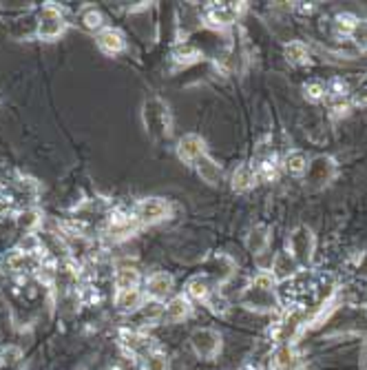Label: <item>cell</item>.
I'll return each instance as SVG.
<instances>
[{"label":"cell","instance_id":"1","mask_svg":"<svg viewBox=\"0 0 367 370\" xmlns=\"http://www.w3.org/2000/svg\"><path fill=\"white\" fill-rule=\"evenodd\" d=\"M274 277L268 271H261L241 293V304L255 311H274L279 306L277 290H274Z\"/></svg>","mask_w":367,"mask_h":370},{"label":"cell","instance_id":"2","mask_svg":"<svg viewBox=\"0 0 367 370\" xmlns=\"http://www.w3.org/2000/svg\"><path fill=\"white\" fill-rule=\"evenodd\" d=\"M142 122L144 129L153 140H168L170 131H173V118H170L168 105L157 96H151L144 100L142 105Z\"/></svg>","mask_w":367,"mask_h":370},{"label":"cell","instance_id":"3","mask_svg":"<svg viewBox=\"0 0 367 370\" xmlns=\"http://www.w3.org/2000/svg\"><path fill=\"white\" fill-rule=\"evenodd\" d=\"M67 29H69V20L58 5L47 3L40 7V11H38V16H36V38L38 40L56 43L67 34Z\"/></svg>","mask_w":367,"mask_h":370},{"label":"cell","instance_id":"4","mask_svg":"<svg viewBox=\"0 0 367 370\" xmlns=\"http://www.w3.org/2000/svg\"><path fill=\"white\" fill-rule=\"evenodd\" d=\"M38 193H40V186H38L33 177L16 175L7 182H0V200L9 204H18L20 211L33 209Z\"/></svg>","mask_w":367,"mask_h":370},{"label":"cell","instance_id":"5","mask_svg":"<svg viewBox=\"0 0 367 370\" xmlns=\"http://www.w3.org/2000/svg\"><path fill=\"white\" fill-rule=\"evenodd\" d=\"M170 215V202L164 198H144L130 209V218L137 226H153L164 222Z\"/></svg>","mask_w":367,"mask_h":370},{"label":"cell","instance_id":"6","mask_svg":"<svg viewBox=\"0 0 367 370\" xmlns=\"http://www.w3.org/2000/svg\"><path fill=\"white\" fill-rule=\"evenodd\" d=\"M246 3H208L204 9V20L213 29L232 27L244 14Z\"/></svg>","mask_w":367,"mask_h":370},{"label":"cell","instance_id":"7","mask_svg":"<svg viewBox=\"0 0 367 370\" xmlns=\"http://www.w3.org/2000/svg\"><path fill=\"white\" fill-rule=\"evenodd\" d=\"M314 235L308 226H297L287 237V253L292 255L299 266H308L314 255Z\"/></svg>","mask_w":367,"mask_h":370},{"label":"cell","instance_id":"8","mask_svg":"<svg viewBox=\"0 0 367 370\" xmlns=\"http://www.w3.org/2000/svg\"><path fill=\"white\" fill-rule=\"evenodd\" d=\"M190 346L200 360L211 362L221 350V335L213 328H200L190 335Z\"/></svg>","mask_w":367,"mask_h":370},{"label":"cell","instance_id":"9","mask_svg":"<svg viewBox=\"0 0 367 370\" xmlns=\"http://www.w3.org/2000/svg\"><path fill=\"white\" fill-rule=\"evenodd\" d=\"M336 177V162L327 156H317L312 158L308 164V171H306V180L310 186L314 188H321L325 184H330Z\"/></svg>","mask_w":367,"mask_h":370},{"label":"cell","instance_id":"10","mask_svg":"<svg viewBox=\"0 0 367 370\" xmlns=\"http://www.w3.org/2000/svg\"><path fill=\"white\" fill-rule=\"evenodd\" d=\"M204 269L206 271L202 275H206L213 284H226L228 279L234 275V271H237V264H234V260L228 258V255L215 253V255H211V258L206 260Z\"/></svg>","mask_w":367,"mask_h":370},{"label":"cell","instance_id":"11","mask_svg":"<svg viewBox=\"0 0 367 370\" xmlns=\"http://www.w3.org/2000/svg\"><path fill=\"white\" fill-rule=\"evenodd\" d=\"M144 297L149 302H160L164 304V299L173 293V277H170L166 271H155L151 273L147 279H144Z\"/></svg>","mask_w":367,"mask_h":370},{"label":"cell","instance_id":"12","mask_svg":"<svg viewBox=\"0 0 367 370\" xmlns=\"http://www.w3.org/2000/svg\"><path fill=\"white\" fill-rule=\"evenodd\" d=\"M96 45H98V49L102 51V54L109 56V58L124 54L126 47H128L124 31H120L117 27H104L102 31H98L96 34Z\"/></svg>","mask_w":367,"mask_h":370},{"label":"cell","instance_id":"13","mask_svg":"<svg viewBox=\"0 0 367 370\" xmlns=\"http://www.w3.org/2000/svg\"><path fill=\"white\" fill-rule=\"evenodd\" d=\"M206 153V142L204 138L197 135V133H186L184 138H179L177 142V158L184 162V164H193L197 162L202 156Z\"/></svg>","mask_w":367,"mask_h":370},{"label":"cell","instance_id":"14","mask_svg":"<svg viewBox=\"0 0 367 370\" xmlns=\"http://www.w3.org/2000/svg\"><path fill=\"white\" fill-rule=\"evenodd\" d=\"M113 286H115V293H122V290H133V288H140L142 286V273L137 266L133 264H117V269L113 273Z\"/></svg>","mask_w":367,"mask_h":370},{"label":"cell","instance_id":"15","mask_svg":"<svg viewBox=\"0 0 367 370\" xmlns=\"http://www.w3.org/2000/svg\"><path fill=\"white\" fill-rule=\"evenodd\" d=\"M190 299L186 295H175L164 304L162 324H179L190 315Z\"/></svg>","mask_w":367,"mask_h":370},{"label":"cell","instance_id":"16","mask_svg":"<svg viewBox=\"0 0 367 370\" xmlns=\"http://www.w3.org/2000/svg\"><path fill=\"white\" fill-rule=\"evenodd\" d=\"M304 322H306L304 311H301V309H292L281 320V324L277 326V330H274V339L281 341V343H290V339H294L297 330L304 326Z\"/></svg>","mask_w":367,"mask_h":370},{"label":"cell","instance_id":"17","mask_svg":"<svg viewBox=\"0 0 367 370\" xmlns=\"http://www.w3.org/2000/svg\"><path fill=\"white\" fill-rule=\"evenodd\" d=\"M202 58H204L202 49L190 40L175 43L173 49H170V60L179 67H190V65H195V62H200Z\"/></svg>","mask_w":367,"mask_h":370},{"label":"cell","instance_id":"18","mask_svg":"<svg viewBox=\"0 0 367 370\" xmlns=\"http://www.w3.org/2000/svg\"><path fill=\"white\" fill-rule=\"evenodd\" d=\"M195 171H197V175L202 177V180L206 184H211V186H217L221 180H224V169L219 167V164L208 156V153H204V156L193 164Z\"/></svg>","mask_w":367,"mask_h":370},{"label":"cell","instance_id":"19","mask_svg":"<svg viewBox=\"0 0 367 370\" xmlns=\"http://www.w3.org/2000/svg\"><path fill=\"white\" fill-rule=\"evenodd\" d=\"M184 295H186L190 302H208V297L213 295V282L208 279L206 275H193L188 282H186V290H184Z\"/></svg>","mask_w":367,"mask_h":370},{"label":"cell","instance_id":"20","mask_svg":"<svg viewBox=\"0 0 367 370\" xmlns=\"http://www.w3.org/2000/svg\"><path fill=\"white\" fill-rule=\"evenodd\" d=\"M299 269V264L294 262V258L287 251L277 253V258L272 260V269L270 275L274 277V282H283V279H290Z\"/></svg>","mask_w":367,"mask_h":370},{"label":"cell","instance_id":"21","mask_svg":"<svg viewBox=\"0 0 367 370\" xmlns=\"http://www.w3.org/2000/svg\"><path fill=\"white\" fill-rule=\"evenodd\" d=\"M259 180L257 175V167L255 164H239L237 169L232 173V191H237V193H246V191H250Z\"/></svg>","mask_w":367,"mask_h":370},{"label":"cell","instance_id":"22","mask_svg":"<svg viewBox=\"0 0 367 370\" xmlns=\"http://www.w3.org/2000/svg\"><path fill=\"white\" fill-rule=\"evenodd\" d=\"M144 302H147V297H144L142 288L115 293V306H117V309H120L122 313H128V315L137 313L142 306H144Z\"/></svg>","mask_w":367,"mask_h":370},{"label":"cell","instance_id":"23","mask_svg":"<svg viewBox=\"0 0 367 370\" xmlns=\"http://www.w3.org/2000/svg\"><path fill=\"white\" fill-rule=\"evenodd\" d=\"M246 246L253 255H261L266 253L268 246H270V226L266 224H257L250 233H248V239H246Z\"/></svg>","mask_w":367,"mask_h":370},{"label":"cell","instance_id":"24","mask_svg":"<svg viewBox=\"0 0 367 370\" xmlns=\"http://www.w3.org/2000/svg\"><path fill=\"white\" fill-rule=\"evenodd\" d=\"M80 24L87 29V31H91V34H98V31H102L107 24H104V16H102V11L98 9V7H93V5H89V7H84L82 11H80Z\"/></svg>","mask_w":367,"mask_h":370},{"label":"cell","instance_id":"25","mask_svg":"<svg viewBox=\"0 0 367 370\" xmlns=\"http://www.w3.org/2000/svg\"><path fill=\"white\" fill-rule=\"evenodd\" d=\"M308 164H310V160H308V156H306L304 151H290L283 158V169L290 173V175H297V177L306 175Z\"/></svg>","mask_w":367,"mask_h":370},{"label":"cell","instance_id":"26","mask_svg":"<svg viewBox=\"0 0 367 370\" xmlns=\"http://www.w3.org/2000/svg\"><path fill=\"white\" fill-rule=\"evenodd\" d=\"M40 224H43V218L36 209H22L16 215V226L20 228V231H24V235L36 233Z\"/></svg>","mask_w":367,"mask_h":370},{"label":"cell","instance_id":"27","mask_svg":"<svg viewBox=\"0 0 367 370\" xmlns=\"http://www.w3.org/2000/svg\"><path fill=\"white\" fill-rule=\"evenodd\" d=\"M283 54L287 58V62L290 65H306V62L310 60V51L306 47V43H301V40H292V43H287L285 49H283Z\"/></svg>","mask_w":367,"mask_h":370},{"label":"cell","instance_id":"28","mask_svg":"<svg viewBox=\"0 0 367 370\" xmlns=\"http://www.w3.org/2000/svg\"><path fill=\"white\" fill-rule=\"evenodd\" d=\"M274 366L279 370H297L299 368V357L294 355L290 343H281V348L274 355Z\"/></svg>","mask_w":367,"mask_h":370},{"label":"cell","instance_id":"29","mask_svg":"<svg viewBox=\"0 0 367 370\" xmlns=\"http://www.w3.org/2000/svg\"><path fill=\"white\" fill-rule=\"evenodd\" d=\"M304 96L310 102H321L327 98V84L321 80H310L308 84H304Z\"/></svg>","mask_w":367,"mask_h":370},{"label":"cell","instance_id":"30","mask_svg":"<svg viewBox=\"0 0 367 370\" xmlns=\"http://www.w3.org/2000/svg\"><path fill=\"white\" fill-rule=\"evenodd\" d=\"M350 40L357 45L361 51H367V20H359L354 24V29L350 34Z\"/></svg>","mask_w":367,"mask_h":370},{"label":"cell","instance_id":"31","mask_svg":"<svg viewBox=\"0 0 367 370\" xmlns=\"http://www.w3.org/2000/svg\"><path fill=\"white\" fill-rule=\"evenodd\" d=\"M357 22H359L357 16H352V14H338V16L334 18V29H336L340 36H347V38H350V34H352L354 24H357Z\"/></svg>","mask_w":367,"mask_h":370},{"label":"cell","instance_id":"32","mask_svg":"<svg viewBox=\"0 0 367 370\" xmlns=\"http://www.w3.org/2000/svg\"><path fill=\"white\" fill-rule=\"evenodd\" d=\"M144 366H147V370H168V357L157 348L144 360Z\"/></svg>","mask_w":367,"mask_h":370},{"label":"cell","instance_id":"33","mask_svg":"<svg viewBox=\"0 0 367 370\" xmlns=\"http://www.w3.org/2000/svg\"><path fill=\"white\" fill-rule=\"evenodd\" d=\"M359 271H363V275L367 277V253L361 255V262H359Z\"/></svg>","mask_w":367,"mask_h":370}]
</instances>
